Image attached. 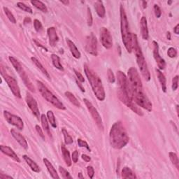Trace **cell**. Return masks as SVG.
Listing matches in <instances>:
<instances>
[{
  "label": "cell",
  "instance_id": "6da1fadb",
  "mask_svg": "<svg viewBox=\"0 0 179 179\" xmlns=\"http://www.w3.org/2000/svg\"><path fill=\"white\" fill-rule=\"evenodd\" d=\"M109 139L111 146L115 149H122L127 144L129 137L121 122H116L112 125L109 132Z\"/></svg>",
  "mask_w": 179,
  "mask_h": 179
},
{
  "label": "cell",
  "instance_id": "7a4b0ae2",
  "mask_svg": "<svg viewBox=\"0 0 179 179\" xmlns=\"http://www.w3.org/2000/svg\"><path fill=\"white\" fill-rule=\"evenodd\" d=\"M83 67L85 74H86V77L88 79L89 83L91 87H92L93 92L95 95L96 97L99 100L104 101L106 97V94L100 78L87 64H84Z\"/></svg>",
  "mask_w": 179,
  "mask_h": 179
},
{
  "label": "cell",
  "instance_id": "3957f363",
  "mask_svg": "<svg viewBox=\"0 0 179 179\" xmlns=\"http://www.w3.org/2000/svg\"><path fill=\"white\" fill-rule=\"evenodd\" d=\"M132 51L134 52L137 62L140 69L141 73H142L143 77L146 79V81H149L151 80V74H150L147 64L146 62L144 56H143L139 46L137 36L134 34H132Z\"/></svg>",
  "mask_w": 179,
  "mask_h": 179
},
{
  "label": "cell",
  "instance_id": "277c9868",
  "mask_svg": "<svg viewBox=\"0 0 179 179\" xmlns=\"http://www.w3.org/2000/svg\"><path fill=\"white\" fill-rule=\"evenodd\" d=\"M120 31H121V37L122 42L124 43L125 48L128 52L132 51V33L130 31L128 20L126 16L125 8L122 5H120Z\"/></svg>",
  "mask_w": 179,
  "mask_h": 179
},
{
  "label": "cell",
  "instance_id": "5b68a950",
  "mask_svg": "<svg viewBox=\"0 0 179 179\" xmlns=\"http://www.w3.org/2000/svg\"><path fill=\"white\" fill-rule=\"evenodd\" d=\"M37 84L38 90H39L41 95H42L43 97L44 98L46 101L50 102V103L52 104L55 107L58 108V109H66V107H64V105L59 100V99H58L53 93L51 92L48 87H47L42 81H37Z\"/></svg>",
  "mask_w": 179,
  "mask_h": 179
},
{
  "label": "cell",
  "instance_id": "8992f818",
  "mask_svg": "<svg viewBox=\"0 0 179 179\" xmlns=\"http://www.w3.org/2000/svg\"><path fill=\"white\" fill-rule=\"evenodd\" d=\"M127 74L132 92V96L144 92L143 88L142 82L137 69H135L134 67H131L128 70Z\"/></svg>",
  "mask_w": 179,
  "mask_h": 179
},
{
  "label": "cell",
  "instance_id": "52a82bcc",
  "mask_svg": "<svg viewBox=\"0 0 179 179\" xmlns=\"http://www.w3.org/2000/svg\"><path fill=\"white\" fill-rule=\"evenodd\" d=\"M8 59H9L11 63L12 64L14 69H16V71L18 73L19 76H20V78H22L23 82H24L26 87H27V88L31 91V92H34L35 91L34 87L33 86V85H32V82L30 81V79H29L28 76H27V74H26L25 72L24 71V69H23L22 67L21 66V64H20L19 62L17 61L15 57H13L12 56H10L9 57H8Z\"/></svg>",
  "mask_w": 179,
  "mask_h": 179
},
{
  "label": "cell",
  "instance_id": "ba28073f",
  "mask_svg": "<svg viewBox=\"0 0 179 179\" xmlns=\"http://www.w3.org/2000/svg\"><path fill=\"white\" fill-rule=\"evenodd\" d=\"M117 79H118V83L119 86V91L129 97H132V92L130 82H129L128 78L126 75L121 71L117 72Z\"/></svg>",
  "mask_w": 179,
  "mask_h": 179
},
{
  "label": "cell",
  "instance_id": "9c48e42d",
  "mask_svg": "<svg viewBox=\"0 0 179 179\" xmlns=\"http://www.w3.org/2000/svg\"><path fill=\"white\" fill-rule=\"evenodd\" d=\"M118 98L120 99V100L121 101L123 104L127 106L128 108H130L132 111H134L135 113H137V115H139L140 116H143L142 111L137 107L136 104H135V102L133 100V98L129 97L126 96L119 90L118 92Z\"/></svg>",
  "mask_w": 179,
  "mask_h": 179
},
{
  "label": "cell",
  "instance_id": "30bf717a",
  "mask_svg": "<svg viewBox=\"0 0 179 179\" xmlns=\"http://www.w3.org/2000/svg\"><path fill=\"white\" fill-rule=\"evenodd\" d=\"M1 74L3 76V78H4L5 81L7 82V83L8 84V87H9V88L11 89V92H13L14 96L16 97L17 98H21V94H20V87L18 86V85H17L16 79L7 74H4V72H2Z\"/></svg>",
  "mask_w": 179,
  "mask_h": 179
},
{
  "label": "cell",
  "instance_id": "8fae6325",
  "mask_svg": "<svg viewBox=\"0 0 179 179\" xmlns=\"http://www.w3.org/2000/svg\"><path fill=\"white\" fill-rule=\"evenodd\" d=\"M83 101L85 102V104H86V106L87 108V109H88L90 113L91 114V116H92L93 120L95 121L97 125L98 126V127L99 129H101V130H103L104 129L103 122H102L101 116H100V115H99V113L97 111V110L96 109V108L94 107L92 104L91 103L88 99H84Z\"/></svg>",
  "mask_w": 179,
  "mask_h": 179
},
{
  "label": "cell",
  "instance_id": "7c38bea8",
  "mask_svg": "<svg viewBox=\"0 0 179 179\" xmlns=\"http://www.w3.org/2000/svg\"><path fill=\"white\" fill-rule=\"evenodd\" d=\"M4 116L6 120L9 124L15 126L20 130H23V128H24V122H23L22 120L19 116L11 113L7 111H4Z\"/></svg>",
  "mask_w": 179,
  "mask_h": 179
},
{
  "label": "cell",
  "instance_id": "4fadbf2b",
  "mask_svg": "<svg viewBox=\"0 0 179 179\" xmlns=\"http://www.w3.org/2000/svg\"><path fill=\"white\" fill-rule=\"evenodd\" d=\"M133 100L135 104L139 106V107H142L144 109L148 111H151L152 109V104L150 102L149 99L146 95V94H143L141 95H137L133 97Z\"/></svg>",
  "mask_w": 179,
  "mask_h": 179
},
{
  "label": "cell",
  "instance_id": "5bb4252c",
  "mask_svg": "<svg viewBox=\"0 0 179 179\" xmlns=\"http://www.w3.org/2000/svg\"><path fill=\"white\" fill-rule=\"evenodd\" d=\"M100 41L106 49H110L113 46L112 37L110 32L106 27H102L100 30Z\"/></svg>",
  "mask_w": 179,
  "mask_h": 179
},
{
  "label": "cell",
  "instance_id": "9a60e30c",
  "mask_svg": "<svg viewBox=\"0 0 179 179\" xmlns=\"http://www.w3.org/2000/svg\"><path fill=\"white\" fill-rule=\"evenodd\" d=\"M86 51L93 55H97V41L93 34L87 37Z\"/></svg>",
  "mask_w": 179,
  "mask_h": 179
},
{
  "label": "cell",
  "instance_id": "2e32d148",
  "mask_svg": "<svg viewBox=\"0 0 179 179\" xmlns=\"http://www.w3.org/2000/svg\"><path fill=\"white\" fill-rule=\"evenodd\" d=\"M25 101L29 108H30V110L32 111V113H34V115L36 116L37 118H39L40 112H39V107H38L37 102L30 93L27 92V95H26Z\"/></svg>",
  "mask_w": 179,
  "mask_h": 179
},
{
  "label": "cell",
  "instance_id": "e0dca14e",
  "mask_svg": "<svg viewBox=\"0 0 179 179\" xmlns=\"http://www.w3.org/2000/svg\"><path fill=\"white\" fill-rule=\"evenodd\" d=\"M152 44H153V56L155 60V62H156L160 70H164L165 69L166 62L163 58L160 56L158 43L154 41V42H152Z\"/></svg>",
  "mask_w": 179,
  "mask_h": 179
},
{
  "label": "cell",
  "instance_id": "ac0fdd59",
  "mask_svg": "<svg viewBox=\"0 0 179 179\" xmlns=\"http://www.w3.org/2000/svg\"><path fill=\"white\" fill-rule=\"evenodd\" d=\"M11 133L12 134V136L13 137L14 139H15L17 142H18L19 144L22 146V148H24L25 149H27L28 148V144L27 141H26L25 138L22 136L21 134H20L19 132H17V131L15 130H11Z\"/></svg>",
  "mask_w": 179,
  "mask_h": 179
},
{
  "label": "cell",
  "instance_id": "d6986e66",
  "mask_svg": "<svg viewBox=\"0 0 179 179\" xmlns=\"http://www.w3.org/2000/svg\"><path fill=\"white\" fill-rule=\"evenodd\" d=\"M47 33H48V35L50 45L52 47L56 46L58 40H59V38H58L56 30H55V28L53 27H49L48 29V30H47Z\"/></svg>",
  "mask_w": 179,
  "mask_h": 179
},
{
  "label": "cell",
  "instance_id": "ffe728a7",
  "mask_svg": "<svg viewBox=\"0 0 179 179\" xmlns=\"http://www.w3.org/2000/svg\"><path fill=\"white\" fill-rule=\"evenodd\" d=\"M1 151L2 153L5 154L6 155H7L9 157H11V159H13V160H15L17 162H20V160L18 157V156L16 154V152L13 151V149H11L10 147L7 146H1Z\"/></svg>",
  "mask_w": 179,
  "mask_h": 179
},
{
  "label": "cell",
  "instance_id": "44dd1931",
  "mask_svg": "<svg viewBox=\"0 0 179 179\" xmlns=\"http://www.w3.org/2000/svg\"><path fill=\"white\" fill-rule=\"evenodd\" d=\"M140 27H141V34H142V38L144 40H148L149 34H148L147 20H146V17L144 16H143L142 18H141Z\"/></svg>",
  "mask_w": 179,
  "mask_h": 179
},
{
  "label": "cell",
  "instance_id": "7402d4cb",
  "mask_svg": "<svg viewBox=\"0 0 179 179\" xmlns=\"http://www.w3.org/2000/svg\"><path fill=\"white\" fill-rule=\"evenodd\" d=\"M43 163H44L45 164V166L46 167L47 169H48L49 174H51V177L52 178H55V179L60 178V177L57 173L56 169L54 168L53 165H52V164L51 163V162H50L48 159H46V158H44V159L43 160Z\"/></svg>",
  "mask_w": 179,
  "mask_h": 179
},
{
  "label": "cell",
  "instance_id": "603a6c76",
  "mask_svg": "<svg viewBox=\"0 0 179 179\" xmlns=\"http://www.w3.org/2000/svg\"><path fill=\"white\" fill-rule=\"evenodd\" d=\"M67 43L73 56H74L76 59H79L81 56V54L80 51H78V49L77 48V47H76V45L74 44V43L69 39H67Z\"/></svg>",
  "mask_w": 179,
  "mask_h": 179
},
{
  "label": "cell",
  "instance_id": "cb8c5ba5",
  "mask_svg": "<svg viewBox=\"0 0 179 179\" xmlns=\"http://www.w3.org/2000/svg\"><path fill=\"white\" fill-rule=\"evenodd\" d=\"M22 157H23V159L25 160V162H27V164H28V165L30 166V167L32 171H34V172H36V173H39L40 172L41 169L39 168V165H38V164L36 162H35L34 161L32 160L30 157H29L27 155H23Z\"/></svg>",
  "mask_w": 179,
  "mask_h": 179
},
{
  "label": "cell",
  "instance_id": "d4e9b609",
  "mask_svg": "<svg viewBox=\"0 0 179 179\" xmlns=\"http://www.w3.org/2000/svg\"><path fill=\"white\" fill-rule=\"evenodd\" d=\"M95 9L96 11V13H97V15L99 17H102V18L104 17L106 11L103 2L102 1H97L95 4Z\"/></svg>",
  "mask_w": 179,
  "mask_h": 179
},
{
  "label": "cell",
  "instance_id": "484cf974",
  "mask_svg": "<svg viewBox=\"0 0 179 179\" xmlns=\"http://www.w3.org/2000/svg\"><path fill=\"white\" fill-rule=\"evenodd\" d=\"M61 151H62V153L63 155V158L64 162H65L66 164L68 167L72 166V160L71 157H70V153L69 151L66 148L65 146H64V144H62L61 146Z\"/></svg>",
  "mask_w": 179,
  "mask_h": 179
},
{
  "label": "cell",
  "instance_id": "4316f807",
  "mask_svg": "<svg viewBox=\"0 0 179 179\" xmlns=\"http://www.w3.org/2000/svg\"><path fill=\"white\" fill-rule=\"evenodd\" d=\"M155 72L157 73V76L158 78V80H159L160 83L161 85V87H162V89L163 90L164 92H166L167 91V83H166V78L164 75L163 74V73L160 71V69H155Z\"/></svg>",
  "mask_w": 179,
  "mask_h": 179
},
{
  "label": "cell",
  "instance_id": "83f0119b",
  "mask_svg": "<svg viewBox=\"0 0 179 179\" xmlns=\"http://www.w3.org/2000/svg\"><path fill=\"white\" fill-rule=\"evenodd\" d=\"M121 177L122 178H137V176L134 174V172L127 167H125L122 169Z\"/></svg>",
  "mask_w": 179,
  "mask_h": 179
},
{
  "label": "cell",
  "instance_id": "f1b7e54d",
  "mask_svg": "<svg viewBox=\"0 0 179 179\" xmlns=\"http://www.w3.org/2000/svg\"><path fill=\"white\" fill-rule=\"evenodd\" d=\"M31 60L33 62L34 64H35L37 67V68L39 69L41 72H42L43 74H44L47 78H51V76H50V74H49V73L48 72V71L45 69V67H43V66L42 64V63L40 62L38 60L36 57H31Z\"/></svg>",
  "mask_w": 179,
  "mask_h": 179
},
{
  "label": "cell",
  "instance_id": "f546056e",
  "mask_svg": "<svg viewBox=\"0 0 179 179\" xmlns=\"http://www.w3.org/2000/svg\"><path fill=\"white\" fill-rule=\"evenodd\" d=\"M51 60L52 62V64H53V65L55 68L60 70V71H64V68L62 65L61 64L60 58L59 56H57V55L55 54H52Z\"/></svg>",
  "mask_w": 179,
  "mask_h": 179
},
{
  "label": "cell",
  "instance_id": "4dcf8cb0",
  "mask_svg": "<svg viewBox=\"0 0 179 179\" xmlns=\"http://www.w3.org/2000/svg\"><path fill=\"white\" fill-rule=\"evenodd\" d=\"M41 121H42V127L43 128V130L46 132L49 136L51 137V133L50 132V127H49V124H48V118L47 117L45 116V114H42L41 116Z\"/></svg>",
  "mask_w": 179,
  "mask_h": 179
},
{
  "label": "cell",
  "instance_id": "1f68e13d",
  "mask_svg": "<svg viewBox=\"0 0 179 179\" xmlns=\"http://www.w3.org/2000/svg\"><path fill=\"white\" fill-rule=\"evenodd\" d=\"M31 4L33 6H34V7H36L37 9L42 11H43V12L46 13L47 11H48L46 6L43 4L42 2L34 0V1H31Z\"/></svg>",
  "mask_w": 179,
  "mask_h": 179
},
{
  "label": "cell",
  "instance_id": "d6a6232c",
  "mask_svg": "<svg viewBox=\"0 0 179 179\" xmlns=\"http://www.w3.org/2000/svg\"><path fill=\"white\" fill-rule=\"evenodd\" d=\"M65 95H66L67 97L68 98V99L70 101V102H71L72 104H73L74 106H76V107H80V102H78V99H76V97L74 95H73L72 92H69V91H67V92H65Z\"/></svg>",
  "mask_w": 179,
  "mask_h": 179
},
{
  "label": "cell",
  "instance_id": "836d02e7",
  "mask_svg": "<svg viewBox=\"0 0 179 179\" xmlns=\"http://www.w3.org/2000/svg\"><path fill=\"white\" fill-rule=\"evenodd\" d=\"M47 118H48V120L49 121L50 124H51V125L52 127L53 128L57 127L56 120H55V115L52 111H48V112H47Z\"/></svg>",
  "mask_w": 179,
  "mask_h": 179
},
{
  "label": "cell",
  "instance_id": "e575fe53",
  "mask_svg": "<svg viewBox=\"0 0 179 179\" xmlns=\"http://www.w3.org/2000/svg\"><path fill=\"white\" fill-rule=\"evenodd\" d=\"M169 156L170 158V160L172 162V164L177 167V169H179V160L177 155L174 152H169Z\"/></svg>",
  "mask_w": 179,
  "mask_h": 179
},
{
  "label": "cell",
  "instance_id": "d590c367",
  "mask_svg": "<svg viewBox=\"0 0 179 179\" xmlns=\"http://www.w3.org/2000/svg\"><path fill=\"white\" fill-rule=\"evenodd\" d=\"M62 132L64 135V143H65L66 145H69V144H72V143H73V142H74L73 139L72 138V137L68 134V132H67V131L65 130V129H62Z\"/></svg>",
  "mask_w": 179,
  "mask_h": 179
},
{
  "label": "cell",
  "instance_id": "8d00e7d4",
  "mask_svg": "<svg viewBox=\"0 0 179 179\" xmlns=\"http://www.w3.org/2000/svg\"><path fill=\"white\" fill-rule=\"evenodd\" d=\"M4 13L6 14V16H7L8 20H9L11 22L13 23V24H16V20L15 18V17H14L13 14L11 13V11L7 7H4Z\"/></svg>",
  "mask_w": 179,
  "mask_h": 179
},
{
  "label": "cell",
  "instance_id": "74e56055",
  "mask_svg": "<svg viewBox=\"0 0 179 179\" xmlns=\"http://www.w3.org/2000/svg\"><path fill=\"white\" fill-rule=\"evenodd\" d=\"M17 7H18L20 9L25 11V12H27L29 13H33V11H32V9L30 8L28 6H27L25 4H23L22 2H17Z\"/></svg>",
  "mask_w": 179,
  "mask_h": 179
},
{
  "label": "cell",
  "instance_id": "f35d334b",
  "mask_svg": "<svg viewBox=\"0 0 179 179\" xmlns=\"http://www.w3.org/2000/svg\"><path fill=\"white\" fill-rule=\"evenodd\" d=\"M59 171L63 178H72V176L70 175L69 173L67 172L65 169L63 168L62 167H61V166L59 167Z\"/></svg>",
  "mask_w": 179,
  "mask_h": 179
},
{
  "label": "cell",
  "instance_id": "ab89813d",
  "mask_svg": "<svg viewBox=\"0 0 179 179\" xmlns=\"http://www.w3.org/2000/svg\"><path fill=\"white\" fill-rule=\"evenodd\" d=\"M107 76H108V80L111 83H114L116 81L115 76L113 74V72L111 69H108L107 71Z\"/></svg>",
  "mask_w": 179,
  "mask_h": 179
},
{
  "label": "cell",
  "instance_id": "60d3db41",
  "mask_svg": "<svg viewBox=\"0 0 179 179\" xmlns=\"http://www.w3.org/2000/svg\"><path fill=\"white\" fill-rule=\"evenodd\" d=\"M34 26L35 30H36L37 32H39L42 30V28H43L42 25L39 20L35 19L34 20Z\"/></svg>",
  "mask_w": 179,
  "mask_h": 179
},
{
  "label": "cell",
  "instance_id": "b9f144b4",
  "mask_svg": "<svg viewBox=\"0 0 179 179\" xmlns=\"http://www.w3.org/2000/svg\"><path fill=\"white\" fill-rule=\"evenodd\" d=\"M167 55L170 58H174L177 55V51L174 48H169L167 51Z\"/></svg>",
  "mask_w": 179,
  "mask_h": 179
},
{
  "label": "cell",
  "instance_id": "7bdbcfd3",
  "mask_svg": "<svg viewBox=\"0 0 179 179\" xmlns=\"http://www.w3.org/2000/svg\"><path fill=\"white\" fill-rule=\"evenodd\" d=\"M172 90H177L178 87V76H176L172 80Z\"/></svg>",
  "mask_w": 179,
  "mask_h": 179
},
{
  "label": "cell",
  "instance_id": "ee69618b",
  "mask_svg": "<svg viewBox=\"0 0 179 179\" xmlns=\"http://www.w3.org/2000/svg\"><path fill=\"white\" fill-rule=\"evenodd\" d=\"M78 144L79 146H80V147H84L90 151V148L89 145L87 144V143L86 142H85V141L82 140L81 139H78Z\"/></svg>",
  "mask_w": 179,
  "mask_h": 179
},
{
  "label": "cell",
  "instance_id": "f6af8a7d",
  "mask_svg": "<svg viewBox=\"0 0 179 179\" xmlns=\"http://www.w3.org/2000/svg\"><path fill=\"white\" fill-rule=\"evenodd\" d=\"M154 12H155V15L156 16L157 18H160L161 17V15H162V11H161V9L160 7L157 4L154 5Z\"/></svg>",
  "mask_w": 179,
  "mask_h": 179
},
{
  "label": "cell",
  "instance_id": "bcb514c9",
  "mask_svg": "<svg viewBox=\"0 0 179 179\" xmlns=\"http://www.w3.org/2000/svg\"><path fill=\"white\" fill-rule=\"evenodd\" d=\"M87 172L89 177L90 178H92L94 177V175H95V170H94L93 167L92 166L87 167Z\"/></svg>",
  "mask_w": 179,
  "mask_h": 179
},
{
  "label": "cell",
  "instance_id": "7dc6e473",
  "mask_svg": "<svg viewBox=\"0 0 179 179\" xmlns=\"http://www.w3.org/2000/svg\"><path fill=\"white\" fill-rule=\"evenodd\" d=\"M35 129H36V130H37V132H38V134H39V136H40L41 137H42L43 140H44V139H45V136H44V134H43V131H42V129L40 127V126L37 125L36 126H35Z\"/></svg>",
  "mask_w": 179,
  "mask_h": 179
},
{
  "label": "cell",
  "instance_id": "c3c4849f",
  "mask_svg": "<svg viewBox=\"0 0 179 179\" xmlns=\"http://www.w3.org/2000/svg\"><path fill=\"white\" fill-rule=\"evenodd\" d=\"M74 72H75V74L76 76V77H77V78L78 79V81H80L81 83H83V82H85V78L83 76V75H82L80 72L76 71V70H75V69H74Z\"/></svg>",
  "mask_w": 179,
  "mask_h": 179
},
{
  "label": "cell",
  "instance_id": "681fc988",
  "mask_svg": "<svg viewBox=\"0 0 179 179\" xmlns=\"http://www.w3.org/2000/svg\"><path fill=\"white\" fill-rule=\"evenodd\" d=\"M87 24H88L89 26H91L92 25V13H91V11L89 8H88V10H87Z\"/></svg>",
  "mask_w": 179,
  "mask_h": 179
},
{
  "label": "cell",
  "instance_id": "f907efd6",
  "mask_svg": "<svg viewBox=\"0 0 179 179\" xmlns=\"http://www.w3.org/2000/svg\"><path fill=\"white\" fill-rule=\"evenodd\" d=\"M72 159L73 160V162H74V163H76L78 162V152L77 151H75L73 152Z\"/></svg>",
  "mask_w": 179,
  "mask_h": 179
},
{
  "label": "cell",
  "instance_id": "816d5d0a",
  "mask_svg": "<svg viewBox=\"0 0 179 179\" xmlns=\"http://www.w3.org/2000/svg\"><path fill=\"white\" fill-rule=\"evenodd\" d=\"M81 157H82V159H83L84 161H86V162H90V160H91L90 157H89L88 155H85V154L82 155Z\"/></svg>",
  "mask_w": 179,
  "mask_h": 179
},
{
  "label": "cell",
  "instance_id": "f5cc1de1",
  "mask_svg": "<svg viewBox=\"0 0 179 179\" xmlns=\"http://www.w3.org/2000/svg\"><path fill=\"white\" fill-rule=\"evenodd\" d=\"M5 178H10L12 179L13 178L8 175H4V174H0V179H5Z\"/></svg>",
  "mask_w": 179,
  "mask_h": 179
},
{
  "label": "cell",
  "instance_id": "db71d44e",
  "mask_svg": "<svg viewBox=\"0 0 179 179\" xmlns=\"http://www.w3.org/2000/svg\"><path fill=\"white\" fill-rule=\"evenodd\" d=\"M174 33L176 34H179V24H177L176 25V27H174Z\"/></svg>",
  "mask_w": 179,
  "mask_h": 179
},
{
  "label": "cell",
  "instance_id": "11a10c76",
  "mask_svg": "<svg viewBox=\"0 0 179 179\" xmlns=\"http://www.w3.org/2000/svg\"><path fill=\"white\" fill-rule=\"evenodd\" d=\"M31 22V19L30 18V17H25V20H24V24L26 25V24H30V23Z\"/></svg>",
  "mask_w": 179,
  "mask_h": 179
},
{
  "label": "cell",
  "instance_id": "9f6ffc18",
  "mask_svg": "<svg viewBox=\"0 0 179 179\" xmlns=\"http://www.w3.org/2000/svg\"><path fill=\"white\" fill-rule=\"evenodd\" d=\"M60 2L64 5H68L69 4V1H68V0H66V1H63L62 0V1H60Z\"/></svg>",
  "mask_w": 179,
  "mask_h": 179
},
{
  "label": "cell",
  "instance_id": "6f0895ef",
  "mask_svg": "<svg viewBox=\"0 0 179 179\" xmlns=\"http://www.w3.org/2000/svg\"><path fill=\"white\" fill-rule=\"evenodd\" d=\"M142 3H143V8H146V7H147V2H145V1H143V2H142Z\"/></svg>",
  "mask_w": 179,
  "mask_h": 179
},
{
  "label": "cell",
  "instance_id": "680465c9",
  "mask_svg": "<svg viewBox=\"0 0 179 179\" xmlns=\"http://www.w3.org/2000/svg\"><path fill=\"white\" fill-rule=\"evenodd\" d=\"M76 83H77V84H78V86H79V87H81V90H82V91H83V92H85V90H84V88H83V87H82V86H81V84H80V83H78V81H76Z\"/></svg>",
  "mask_w": 179,
  "mask_h": 179
},
{
  "label": "cell",
  "instance_id": "91938a15",
  "mask_svg": "<svg viewBox=\"0 0 179 179\" xmlns=\"http://www.w3.org/2000/svg\"><path fill=\"white\" fill-rule=\"evenodd\" d=\"M167 39H168L169 40H171V35H170V32H167Z\"/></svg>",
  "mask_w": 179,
  "mask_h": 179
},
{
  "label": "cell",
  "instance_id": "94428289",
  "mask_svg": "<svg viewBox=\"0 0 179 179\" xmlns=\"http://www.w3.org/2000/svg\"><path fill=\"white\" fill-rule=\"evenodd\" d=\"M78 178H84V177L83 176V174H81V173H79L78 175Z\"/></svg>",
  "mask_w": 179,
  "mask_h": 179
},
{
  "label": "cell",
  "instance_id": "6125c7cd",
  "mask_svg": "<svg viewBox=\"0 0 179 179\" xmlns=\"http://www.w3.org/2000/svg\"><path fill=\"white\" fill-rule=\"evenodd\" d=\"M176 108H177V114H178V105L176 106Z\"/></svg>",
  "mask_w": 179,
  "mask_h": 179
},
{
  "label": "cell",
  "instance_id": "be15d7a7",
  "mask_svg": "<svg viewBox=\"0 0 179 179\" xmlns=\"http://www.w3.org/2000/svg\"><path fill=\"white\" fill-rule=\"evenodd\" d=\"M172 2H171V1H170V2H167V3H168V4H172Z\"/></svg>",
  "mask_w": 179,
  "mask_h": 179
}]
</instances>
